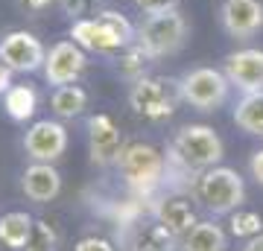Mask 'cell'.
<instances>
[{
  "label": "cell",
  "mask_w": 263,
  "mask_h": 251,
  "mask_svg": "<svg viewBox=\"0 0 263 251\" xmlns=\"http://www.w3.org/2000/svg\"><path fill=\"white\" fill-rule=\"evenodd\" d=\"M243 251H263V234H257V237H252V240L246 242Z\"/></svg>",
  "instance_id": "obj_33"
},
{
  "label": "cell",
  "mask_w": 263,
  "mask_h": 251,
  "mask_svg": "<svg viewBox=\"0 0 263 251\" xmlns=\"http://www.w3.org/2000/svg\"><path fill=\"white\" fill-rule=\"evenodd\" d=\"M249 169H252V178L263 187V149H257V152L252 155V161H249Z\"/></svg>",
  "instance_id": "obj_31"
},
{
  "label": "cell",
  "mask_w": 263,
  "mask_h": 251,
  "mask_svg": "<svg viewBox=\"0 0 263 251\" xmlns=\"http://www.w3.org/2000/svg\"><path fill=\"white\" fill-rule=\"evenodd\" d=\"M190 193L199 205L205 207L208 214L222 216V214H234L237 207L243 205L246 199V181L240 178V172L231 167H211L205 172H199L193 178Z\"/></svg>",
  "instance_id": "obj_3"
},
{
  "label": "cell",
  "mask_w": 263,
  "mask_h": 251,
  "mask_svg": "<svg viewBox=\"0 0 263 251\" xmlns=\"http://www.w3.org/2000/svg\"><path fill=\"white\" fill-rule=\"evenodd\" d=\"M62 6H65L67 15L82 18V15H88V12L94 9V0H62Z\"/></svg>",
  "instance_id": "obj_29"
},
{
  "label": "cell",
  "mask_w": 263,
  "mask_h": 251,
  "mask_svg": "<svg viewBox=\"0 0 263 251\" xmlns=\"http://www.w3.org/2000/svg\"><path fill=\"white\" fill-rule=\"evenodd\" d=\"M24 149L32 161L53 164L67 149V129L59 120H38L24 134Z\"/></svg>",
  "instance_id": "obj_8"
},
{
  "label": "cell",
  "mask_w": 263,
  "mask_h": 251,
  "mask_svg": "<svg viewBox=\"0 0 263 251\" xmlns=\"http://www.w3.org/2000/svg\"><path fill=\"white\" fill-rule=\"evenodd\" d=\"M135 6H138L143 15H158V12L179 9V0H135Z\"/></svg>",
  "instance_id": "obj_27"
},
{
  "label": "cell",
  "mask_w": 263,
  "mask_h": 251,
  "mask_svg": "<svg viewBox=\"0 0 263 251\" xmlns=\"http://www.w3.org/2000/svg\"><path fill=\"white\" fill-rule=\"evenodd\" d=\"M231 234L234 237H240V240H252V237H257V234H263V219L254 210H240L237 207L234 214H231Z\"/></svg>",
  "instance_id": "obj_23"
},
{
  "label": "cell",
  "mask_w": 263,
  "mask_h": 251,
  "mask_svg": "<svg viewBox=\"0 0 263 251\" xmlns=\"http://www.w3.org/2000/svg\"><path fill=\"white\" fill-rule=\"evenodd\" d=\"M219 24L231 38H252L263 29V3L260 0H222Z\"/></svg>",
  "instance_id": "obj_13"
},
{
  "label": "cell",
  "mask_w": 263,
  "mask_h": 251,
  "mask_svg": "<svg viewBox=\"0 0 263 251\" xmlns=\"http://www.w3.org/2000/svg\"><path fill=\"white\" fill-rule=\"evenodd\" d=\"M0 62L9 67L12 73H35L44 70L47 62V50L32 32L27 29H15L0 41Z\"/></svg>",
  "instance_id": "obj_7"
},
{
  "label": "cell",
  "mask_w": 263,
  "mask_h": 251,
  "mask_svg": "<svg viewBox=\"0 0 263 251\" xmlns=\"http://www.w3.org/2000/svg\"><path fill=\"white\" fill-rule=\"evenodd\" d=\"M228 237L216 222H196L181 237V251H226Z\"/></svg>",
  "instance_id": "obj_17"
},
{
  "label": "cell",
  "mask_w": 263,
  "mask_h": 251,
  "mask_svg": "<svg viewBox=\"0 0 263 251\" xmlns=\"http://www.w3.org/2000/svg\"><path fill=\"white\" fill-rule=\"evenodd\" d=\"M152 214H155V222H161L170 234H176V237H184L199 222L190 199H184V196H164L158 205L152 207Z\"/></svg>",
  "instance_id": "obj_15"
},
{
  "label": "cell",
  "mask_w": 263,
  "mask_h": 251,
  "mask_svg": "<svg viewBox=\"0 0 263 251\" xmlns=\"http://www.w3.org/2000/svg\"><path fill=\"white\" fill-rule=\"evenodd\" d=\"M187 21L179 9L170 12H158V15H146L143 24L135 32V44L143 47V53L155 62V59H167L176 56L184 41H187Z\"/></svg>",
  "instance_id": "obj_4"
},
{
  "label": "cell",
  "mask_w": 263,
  "mask_h": 251,
  "mask_svg": "<svg viewBox=\"0 0 263 251\" xmlns=\"http://www.w3.org/2000/svg\"><path fill=\"white\" fill-rule=\"evenodd\" d=\"M234 123L246 134H263V91L243 93L234 108Z\"/></svg>",
  "instance_id": "obj_19"
},
{
  "label": "cell",
  "mask_w": 263,
  "mask_h": 251,
  "mask_svg": "<svg viewBox=\"0 0 263 251\" xmlns=\"http://www.w3.org/2000/svg\"><path fill=\"white\" fill-rule=\"evenodd\" d=\"M149 62H152V59L143 53V47L132 41L129 47H123V50H120L117 70H120V76H126L129 82H138L141 76H146V65H149Z\"/></svg>",
  "instance_id": "obj_22"
},
{
  "label": "cell",
  "mask_w": 263,
  "mask_h": 251,
  "mask_svg": "<svg viewBox=\"0 0 263 251\" xmlns=\"http://www.w3.org/2000/svg\"><path fill=\"white\" fill-rule=\"evenodd\" d=\"M222 155H226V143L205 123L181 126L170 146V161L179 164L184 172H205V169L216 167Z\"/></svg>",
  "instance_id": "obj_1"
},
{
  "label": "cell",
  "mask_w": 263,
  "mask_h": 251,
  "mask_svg": "<svg viewBox=\"0 0 263 251\" xmlns=\"http://www.w3.org/2000/svg\"><path fill=\"white\" fill-rule=\"evenodd\" d=\"M88 59H85V50L76 41H59V44L50 47L47 62H44V79L47 85H76V79L82 76Z\"/></svg>",
  "instance_id": "obj_9"
},
{
  "label": "cell",
  "mask_w": 263,
  "mask_h": 251,
  "mask_svg": "<svg viewBox=\"0 0 263 251\" xmlns=\"http://www.w3.org/2000/svg\"><path fill=\"white\" fill-rule=\"evenodd\" d=\"M21 12H29V15H41L53 6V0H15Z\"/></svg>",
  "instance_id": "obj_30"
},
{
  "label": "cell",
  "mask_w": 263,
  "mask_h": 251,
  "mask_svg": "<svg viewBox=\"0 0 263 251\" xmlns=\"http://www.w3.org/2000/svg\"><path fill=\"white\" fill-rule=\"evenodd\" d=\"M120 129L114 126V120L108 114H91L88 117V149H91V161L97 167H111L117 164L123 152Z\"/></svg>",
  "instance_id": "obj_10"
},
{
  "label": "cell",
  "mask_w": 263,
  "mask_h": 251,
  "mask_svg": "<svg viewBox=\"0 0 263 251\" xmlns=\"http://www.w3.org/2000/svg\"><path fill=\"white\" fill-rule=\"evenodd\" d=\"M35 219L24 210H12V214L0 216V245H6L12 251H24L29 237H32Z\"/></svg>",
  "instance_id": "obj_16"
},
{
  "label": "cell",
  "mask_w": 263,
  "mask_h": 251,
  "mask_svg": "<svg viewBox=\"0 0 263 251\" xmlns=\"http://www.w3.org/2000/svg\"><path fill=\"white\" fill-rule=\"evenodd\" d=\"M176 234H170L161 222L138 228L132 237V248L129 251H176Z\"/></svg>",
  "instance_id": "obj_21"
},
{
  "label": "cell",
  "mask_w": 263,
  "mask_h": 251,
  "mask_svg": "<svg viewBox=\"0 0 263 251\" xmlns=\"http://www.w3.org/2000/svg\"><path fill=\"white\" fill-rule=\"evenodd\" d=\"M12 88V70L0 62V93H6Z\"/></svg>",
  "instance_id": "obj_32"
},
{
  "label": "cell",
  "mask_w": 263,
  "mask_h": 251,
  "mask_svg": "<svg viewBox=\"0 0 263 251\" xmlns=\"http://www.w3.org/2000/svg\"><path fill=\"white\" fill-rule=\"evenodd\" d=\"M222 70H226L231 88H237L240 93L263 91V50H257V47L228 53Z\"/></svg>",
  "instance_id": "obj_11"
},
{
  "label": "cell",
  "mask_w": 263,
  "mask_h": 251,
  "mask_svg": "<svg viewBox=\"0 0 263 251\" xmlns=\"http://www.w3.org/2000/svg\"><path fill=\"white\" fill-rule=\"evenodd\" d=\"M176 85H179V96L196 111H216L228 100V88H231L226 70L216 67H193Z\"/></svg>",
  "instance_id": "obj_6"
},
{
  "label": "cell",
  "mask_w": 263,
  "mask_h": 251,
  "mask_svg": "<svg viewBox=\"0 0 263 251\" xmlns=\"http://www.w3.org/2000/svg\"><path fill=\"white\" fill-rule=\"evenodd\" d=\"M100 18L105 21V24H108V27L114 29V32H120L123 38H126V44H132V41H135V32H138V29L132 27L129 21L123 18L120 12H111V9H105V12H100Z\"/></svg>",
  "instance_id": "obj_25"
},
{
  "label": "cell",
  "mask_w": 263,
  "mask_h": 251,
  "mask_svg": "<svg viewBox=\"0 0 263 251\" xmlns=\"http://www.w3.org/2000/svg\"><path fill=\"white\" fill-rule=\"evenodd\" d=\"M21 190L29 202H53L59 193H62V176L53 164H44V161H32L27 169H24V178H21Z\"/></svg>",
  "instance_id": "obj_14"
},
{
  "label": "cell",
  "mask_w": 263,
  "mask_h": 251,
  "mask_svg": "<svg viewBox=\"0 0 263 251\" xmlns=\"http://www.w3.org/2000/svg\"><path fill=\"white\" fill-rule=\"evenodd\" d=\"M73 251H114V245L105 237H82L73 245Z\"/></svg>",
  "instance_id": "obj_28"
},
{
  "label": "cell",
  "mask_w": 263,
  "mask_h": 251,
  "mask_svg": "<svg viewBox=\"0 0 263 251\" xmlns=\"http://www.w3.org/2000/svg\"><path fill=\"white\" fill-rule=\"evenodd\" d=\"M117 169L138 199H149L158 190L161 181L167 178L164 155L152 143H143V140H132L123 146L120 158H117Z\"/></svg>",
  "instance_id": "obj_2"
},
{
  "label": "cell",
  "mask_w": 263,
  "mask_h": 251,
  "mask_svg": "<svg viewBox=\"0 0 263 251\" xmlns=\"http://www.w3.org/2000/svg\"><path fill=\"white\" fill-rule=\"evenodd\" d=\"M38 108V93L29 85H12L9 91L3 93V111L9 114V120L27 123L35 117Z\"/></svg>",
  "instance_id": "obj_18"
},
{
  "label": "cell",
  "mask_w": 263,
  "mask_h": 251,
  "mask_svg": "<svg viewBox=\"0 0 263 251\" xmlns=\"http://www.w3.org/2000/svg\"><path fill=\"white\" fill-rule=\"evenodd\" d=\"M70 38H73L76 44L82 47V50H91V53H120L126 44V38L120 32H114L108 24H105L100 15L97 18H76L70 24Z\"/></svg>",
  "instance_id": "obj_12"
},
{
  "label": "cell",
  "mask_w": 263,
  "mask_h": 251,
  "mask_svg": "<svg viewBox=\"0 0 263 251\" xmlns=\"http://www.w3.org/2000/svg\"><path fill=\"white\" fill-rule=\"evenodd\" d=\"M24 251H56V231H53V225L44 222V219H35L32 237H29Z\"/></svg>",
  "instance_id": "obj_24"
},
{
  "label": "cell",
  "mask_w": 263,
  "mask_h": 251,
  "mask_svg": "<svg viewBox=\"0 0 263 251\" xmlns=\"http://www.w3.org/2000/svg\"><path fill=\"white\" fill-rule=\"evenodd\" d=\"M50 105H53V114L62 117V120H73L79 114L85 111V105H88V93L79 88V85H62L53 91L50 96Z\"/></svg>",
  "instance_id": "obj_20"
},
{
  "label": "cell",
  "mask_w": 263,
  "mask_h": 251,
  "mask_svg": "<svg viewBox=\"0 0 263 251\" xmlns=\"http://www.w3.org/2000/svg\"><path fill=\"white\" fill-rule=\"evenodd\" d=\"M111 216L120 225H132L138 216H141V202L138 199H129V202H120V205L111 207Z\"/></svg>",
  "instance_id": "obj_26"
},
{
  "label": "cell",
  "mask_w": 263,
  "mask_h": 251,
  "mask_svg": "<svg viewBox=\"0 0 263 251\" xmlns=\"http://www.w3.org/2000/svg\"><path fill=\"white\" fill-rule=\"evenodd\" d=\"M179 100V85L167 82L161 76H141L129 88V108L149 123H161L173 117Z\"/></svg>",
  "instance_id": "obj_5"
}]
</instances>
